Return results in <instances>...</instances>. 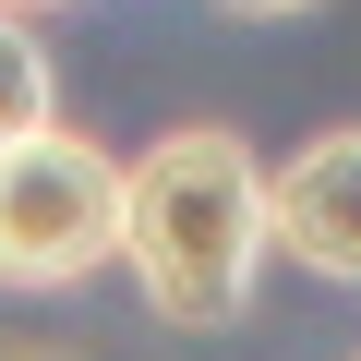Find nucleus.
<instances>
[{
  "mask_svg": "<svg viewBox=\"0 0 361 361\" xmlns=\"http://www.w3.org/2000/svg\"><path fill=\"white\" fill-rule=\"evenodd\" d=\"M265 253H277L265 157L229 121H180V133H157L133 157V180H121V265H133L157 325H180V337L241 325L253 289H265Z\"/></svg>",
  "mask_w": 361,
  "mask_h": 361,
  "instance_id": "f257e3e1",
  "label": "nucleus"
},
{
  "mask_svg": "<svg viewBox=\"0 0 361 361\" xmlns=\"http://www.w3.org/2000/svg\"><path fill=\"white\" fill-rule=\"evenodd\" d=\"M121 157L85 133H25L0 145V289H85L121 265Z\"/></svg>",
  "mask_w": 361,
  "mask_h": 361,
  "instance_id": "f03ea898",
  "label": "nucleus"
},
{
  "mask_svg": "<svg viewBox=\"0 0 361 361\" xmlns=\"http://www.w3.org/2000/svg\"><path fill=\"white\" fill-rule=\"evenodd\" d=\"M265 217L277 253L325 289H361V133H313L265 169Z\"/></svg>",
  "mask_w": 361,
  "mask_h": 361,
  "instance_id": "7ed1b4c3",
  "label": "nucleus"
},
{
  "mask_svg": "<svg viewBox=\"0 0 361 361\" xmlns=\"http://www.w3.org/2000/svg\"><path fill=\"white\" fill-rule=\"evenodd\" d=\"M25 133H61V73L25 13H0V145H25Z\"/></svg>",
  "mask_w": 361,
  "mask_h": 361,
  "instance_id": "20e7f679",
  "label": "nucleus"
},
{
  "mask_svg": "<svg viewBox=\"0 0 361 361\" xmlns=\"http://www.w3.org/2000/svg\"><path fill=\"white\" fill-rule=\"evenodd\" d=\"M217 13H241V25H289V13H313V0H217Z\"/></svg>",
  "mask_w": 361,
  "mask_h": 361,
  "instance_id": "39448f33",
  "label": "nucleus"
},
{
  "mask_svg": "<svg viewBox=\"0 0 361 361\" xmlns=\"http://www.w3.org/2000/svg\"><path fill=\"white\" fill-rule=\"evenodd\" d=\"M0 13H25V25H37V13H61V0H0Z\"/></svg>",
  "mask_w": 361,
  "mask_h": 361,
  "instance_id": "423d86ee",
  "label": "nucleus"
}]
</instances>
